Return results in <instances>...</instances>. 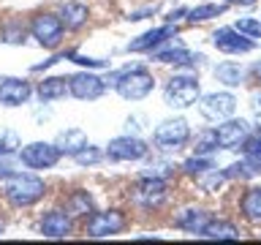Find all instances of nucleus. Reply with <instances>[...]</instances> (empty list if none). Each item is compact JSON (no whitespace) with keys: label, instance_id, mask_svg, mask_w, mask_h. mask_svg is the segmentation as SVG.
<instances>
[{"label":"nucleus","instance_id":"nucleus-1","mask_svg":"<svg viewBox=\"0 0 261 245\" xmlns=\"http://www.w3.org/2000/svg\"><path fill=\"white\" fill-rule=\"evenodd\" d=\"M106 85H112L125 101H142V98H147L152 93L155 79L147 68H142V65H125L122 71H114L112 77L106 79Z\"/></svg>","mask_w":261,"mask_h":245},{"label":"nucleus","instance_id":"nucleus-2","mask_svg":"<svg viewBox=\"0 0 261 245\" xmlns=\"http://www.w3.org/2000/svg\"><path fill=\"white\" fill-rule=\"evenodd\" d=\"M46 185L44 180L36 175H16V172H8L3 177V196L8 199V204L14 207H33L36 202L44 199Z\"/></svg>","mask_w":261,"mask_h":245},{"label":"nucleus","instance_id":"nucleus-3","mask_svg":"<svg viewBox=\"0 0 261 245\" xmlns=\"http://www.w3.org/2000/svg\"><path fill=\"white\" fill-rule=\"evenodd\" d=\"M199 79L196 77H171L166 82V87H163V98H166L169 106H174V109H188V106H193L199 101Z\"/></svg>","mask_w":261,"mask_h":245},{"label":"nucleus","instance_id":"nucleus-4","mask_svg":"<svg viewBox=\"0 0 261 245\" xmlns=\"http://www.w3.org/2000/svg\"><path fill=\"white\" fill-rule=\"evenodd\" d=\"M63 158V153L57 150L55 142H30L19 147V161L28 169H52Z\"/></svg>","mask_w":261,"mask_h":245},{"label":"nucleus","instance_id":"nucleus-5","mask_svg":"<svg viewBox=\"0 0 261 245\" xmlns=\"http://www.w3.org/2000/svg\"><path fill=\"white\" fill-rule=\"evenodd\" d=\"M125 229V215L120 210H101V212H90L85 232L93 240H103V237H114Z\"/></svg>","mask_w":261,"mask_h":245},{"label":"nucleus","instance_id":"nucleus-6","mask_svg":"<svg viewBox=\"0 0 261 245\" xmlns=\"http://www.w3.org/2000/svg\"><path fill=\"white\" fill-rule=\"evenodd\" d=\"M152 139L161 150H182L188 144V139H191V126H188V120H182V117L163 120L161 126L155 128Z\"/></svg>","mask_w":261,"mask_h":245},{"label":"nucleus","instance_id":"nucleus-7","mask_svg":"<svg viewBox=\"0 0 261 245\" xmlns=\"http://www.w3.org/2000/svg\"><path fill=\"white\" fill-rule=\"evenodd\" d=\"M63 19L57 14H38L30 22V36L44 49H55L63 41Z\"/></svg>","mask_w":261,"mask_h":245},{"label":"nucleus","instance_id":"nucleus-8","mask_svg":"<svg viewBox=\"0 0 261 245\" xmlns=\"http://www.w3.org/2000/svg\"><path fill=\"white\" fill-rule=\"evenodd\" d=\"M68 93L73 98H79V101H95V98H101L106 93V79L95 77L90 71H79L73 77H68Z\"/></svg>","mask_w":261,"mask_h":245},{"label":"nucleus","instance_id":"nucleus-9","mask_svg":"<svg viewBox=\"0 0 261 245\" xmlns=\"http://www.w3.org/2000/svg\"><path fill=\"white\" fill-rule=\"evenodd\" d=\"M237 109V98L231 93H210L199 101V112L201 117H207L212 122H220V120H228Z\"/></svg>","mask_w":261,"mask_h":245},{"label":"nucleus","instance_id":"nucleus-10","mask_svg":"<svg viewBox=\"0 0 261 245\" xmlns=\"http://www.w3.org/2000/svg\"><path fill=\"white\" fill-rule=\"evenodd\" d=\"M147 153H150V147H147L139 136H130V134L117 136L106 144V155H109L112 161H142Z\"/></svg>","mask_w":261,"mask_h":245},{"label":"nucleus","instance_id":"nucleus-11","mask_svg":"<svg viewBox=\"0 0 261 245\" xmlns=\"http://www.w3.org/2000/svg\"><path fill=\"white\" fill-rule=\"evenodd\" d=\"M212 44H215V49H220V52H226V55H245V52H253V49H256L253 38L242 36L237 28L215 30L212 33Z\"/></svg>","mask_w":261,"mask_h":245},{"label":"nucleus","instance_id":"nucleus-12","mask_svg":"<svg viewBox=\"0 0 261 245\" xmlns=\"http://www.w3.org/2000/svg\"><path fill=\"white\" fill-rule=\"evenodd\" d=\"M218 134V147L220 150H237V147H242V142L248 139L250 134V126L248 120H220V126L215 128Z\"/></svg>","mask_w":261,"mask_h":245},{"label":"nucleus","instance_id":"nucleus-13","mask_svg":"<svg viewBox=\"0 0 261 245\" xmlns=\"http://www.w3.org/2000/svg\"><path fill=\"white\" fill-rule=\"evenodd\" d=\"M166 199V180L163 177H147L134 188V202L142 207H158Z\"/></svg>","mask_w":261,"mask_h":245},{"label":"nucleus","instance_id":"nucleus-14","mask_svg":"<svg viewBox=\"0 0 261 245\" xmlns=\"http://www.w3.org/2000/svg\"><path fill=\"white\" fill-rule=\"evenodd\" d=\"M30 95H33V87H30L28 79H16V77L0 79V104L22 106V104H28Z\"/></svg>","mask_w":261,"mask_h":245},{"label":"nucleus","instance_id":"nucleus-15","mask_svg":"<svg viewBox=\"0 0 261 245\" xmlns=\"http://www.w3.org/2000/svg\"><path fill=\"white\" fill-rule=\"evenodd\" d=\"M71 215L65 210H49L44 218H41V234L46 240H65L71 234Z\"/></svg>","mask_w":261,"mask_h":245},{"label":"nucleus","instance_id":"nucleus-16","mask_svg":"<svg viewBox=\"0 0 261 245\" xmlns=\"http://www.w3.org/2000/svg\"><path fill=\"white\" fill-rule=\"evenodd\" d=\"M166 38H174V28H171V24L152 28V30H147V33H142L139 38L130 41V44H128V52H152V46L163 44Z\"/></svg>","mask_w":261,"mask_h":245},{"label":"nucleus","instance_id":"nucleus-17","mask_svg":"<svg viewBox=\"0 0 261 245\" xmlns=\"http://www.w3.org/2000/svg\"><path fill=\"white\" fill-rule=\"evenodd\" d=\"M207 224H210V212L207 210H196V207H188L174 218V226L182 229V232H191V234H201V229Z\"/></svg>","mask_w":261,"mask_h":245},{"label":"nucleus","instance_id":"nucleus-18","mask_svg":"<svg viewBox=\"0 0 261 245\" xmlns=\"http://www.w3.org/2000/svg\"><path fill=\"white\" fill-rule=\"evenodd\" d=\"M155 60H158V63H174V65H193V63H201L204 57L188 52L182 44H177V46L158 49V52H155Z\"/></svg>","mask_w":261,"mask_h":245},{"label":"nucleus","instance_id":"nucleus-19","mask_svg":"<svg viewBox=\"0 0 261 245\" xmlns=\"http://www.w3.org/2000/svg\"><path fill=\"white\" fill-rule=\"evenodd\" d=\"M38 98L41 101H60L68 95V77H46L44 82H38Z\"/></svg>","mask_w":261,"mask_h":245},{"label":"nucleus","instance_id":"nucleus-20","mask_svg":"<svg viewBox=\"0 0 261 245\" xmlns=\"http://www.w3.org/2000/svg\"><path fill=\"white\" fill-rule=\"evenodd\" d=\"M55 144H57V150H60L63 155H73V153H79L82 147L87 144V134L82 128H65V131L57 134Z\"/></svg>","mask_w":261,"mask_h":245},{"label":"nucleus","instance_id":"nucleus-21","mask_svg":"<svg viewBox=\"0 0 261 245\" xmlns=\"http://www.w3.org/2000/svg\"><path fill=\"white\" fill-rule=\"evenodd\" d=\"M201 237L204 240H240V229L228 220H212L201 229Z\"/></svg>","mask_w":261,"mask_h":245},{"label":"nucleus","instance_id":"nucleus-22","mask_svg":"<svg viewBox=\"0 0 261 245\" xmlns=\"http://www.w3.org/2000/svg\"><path fill=\"white\" fill-rule=\"evenodd\" d=\"M93 196L87 191H73L68 199H65V212H68L71 218H87L90 212H93Z\"/></svg>","mask_w":261,"mask_h":245},{"label":"nucleus","instance_id":"nucleus-23","mask_svg":"<svg viewBox=\"0 0 261 245\" xmlns=\"http://www.w3.org/2000/svg\"><path fill=\"white\" fill-rule=\"evenodd\" d=\"M60 19H63V28L65 30H79L87 24V6L82 3H65L63 11H60Z\"/></svg>","mask_w":261,"mask_h":245},{"label":"nucleus","instance_id":"nucleus-24","mask_svg":"<svg viewBox=\"0 0 261 245\" xmlns=\"http://www.w3.org/2000/svg\"><path fill=\"white\" fill-rule=\"evenodd\" d=\"M242 155L253 166V172L261 175V126H258L256 134H248V139L242 142Z\"/></svg>","mask_w":261,"mask_h":245},{"label":"nucleus","instance_id":"nucleus-25","mask_svg":"<svg viewBox=\"0 0 261 245\" xmlns=\"http://www.w3.org/2000/svg\"><path fill=\"white\" fill-rule=\"evenodd\" d=\"M215 79L223 82L226 87H240L242 79H245V71H242V65H237V63H220L215 68Z\"/></svg>","mask_w":261,"mask_h":245},{"label":"nucleus","instance_id":"nucleus-26","mask_svg":"<svg viewBox=\"0 0 261 245\" xmlns=\"http://www.w3.org/2000/svg\"><path fill=\"white\" fill-rule=\"evenodd\" d=\"M242 215L248 220H261V188H250L242 196Z\"/></svg>","mask_w":261,"mask_h":245},{"label":"nucleus","instance_id":"nucleus-27","mask_svg":"<svg viewBox=\"0 0 261 245\" xmlns=\"http://www.w3.org/2000/svg\"><path fill=\"white\" fill-rule=\"evenodd\" d=\"M103 155H106V150H101V147H95V144H85L79 153H73L71 158L79 163V166H95V163H101L103 161Z\"/></svg>","mask_w":261,"mask_h":245},{"label":"nucleus","instance_id":"nucleus-28","mask_svg":"<svg viewBox=\"0 0 261 245\" xmlns=\"http://www.w3.org/2000/svg\"><path fill=\"white\" fill-rule=\"evenodd\" d=\"M226 11V3H207V6H196L188 11V22H204L212 19V16H220Z\"/></svg>","mask_w":261,"mask_h":245},{"label":"nucleus","instance_id":"nucleus-29","mask_svg":"<svg viewBox=\"0 0 261 245\" xmlns=\"http://www.w3.org/2000/svg\"><path fill=\"white\" fill-rule=\"evenodd\" d=\"M182 169L191 177H201V175H207L210 169H215V163H212V158H207V155H193V158H188L182 163Z\"/></svg>","mask_w":261,"mask_h":245},{"label":"nucleus","instance_id":"nucleus-30","mask_svg":"<svg viewBox=\"0 0 261 245\" xmlns=\"http://www.w3.org/2000/svg\"><path fill=\"white\" fill-rule=\"evenodd\" d=\"M19 134L11 128H0V158H6V155L11 153H19Z\"/></svg>","mask_w":261,"mask_h":245},{"label":"nucleus","instance_id":"nucleus-31","mask_svg":"<svg viewBox=\"0 0 261 245\" xmlns=\"http://www.w3.org/2000/svg\"><path fill=\"white\" fill-rule=\"evenodd\" d=\"M196 155H210V153H215L218 150V134L215 131H201L199 136H196Z\"/></svg>","mask_w":261,"mask_h":245},{"label":"nucleus","instance_id":"nucleus-32","mask_svg":"<svg viewBox=\"0 0 261 245\" xmlns=\"http://www.w3.org/2000/svg\"><path fill=\"white\" fill-rule=\"evenodd\" d=\"M223 175H226V180H250V177H256V172H253V166L242 158V161L231 163V166H228Z\"/></svg>","mask_w":261,"mask_h":245},{"label":"nucleus","instance_id":"nucleus-33","mask_svg":"<svg viewBox=\"0 0 261 245\" xmlns=\"http://www.w3.org/2000/svg\"><path fill=\"white\" fill-rule=\"evenodd\" d=\"M223 180H226V175H218L215 169H210L207 175L199 177V185L204 188V191H218V188L223 185Z\"/></svg>","mask_w":261,"mask_h":245},{"label":"nucleus","instance_id":"nucleus-34","mask_svg":"<svg viewBox=\"0 0 261 245\" xmlns=\"http://www.w3.org/2000/svg\"><path fill=\"white\" fill-rule=\"evenodd\" d=\"M234 28L240 30L242 36H248V38H261V22L258 19H240Z\"/></svg>","mask_w":261,"mask_h":245},{"label":"nucleus","instance_id":"nucleus-35","mask_svg":"<svg viewBox=\"0 0 261 245\" xmlns=\"http://www.w3.org/2000/svg\"><path fill=\"white\" fill-rule=\"evenodd\" d=\"M3 41L6 44H22L24 41V28L22 24H6L3 28Z\"/></svg>","mask_w":261,"mask_h":245},{"label":"nucleus","instance_id":"nucleus-36","mask_svg":"<svg viewBox=\"0 0 261 245\" xmlns=\"http://www.w3.org/2000/svg\"><path fill=\"white\" fill-rule=\"evenodd\" d=\"M68 57L73 63H79V65H87V68H106V60H93V57H85V55H79V52H68Z\"/></svg>","mask_w":261,"mask_h":245},{"label":"nucleus","instance_id":"nucleus-37","mask_svg":"<svg viewBox=\"0 0 261 245\" xmlns=\"http://www.w3.org/2000/svg\"><path fill=\"white\" fill-rule=\"evenodd\" d=\"M250 109H253V114H256V120L261 122V93H256L250 98Z\"/></svg>","mask_w":261,"mask_h":245},{"label":"nucleus","instance_id":"nucleus-38","mask_svg":"<svg viewBox=\"0 0 261 245\" xmlns=\"http://www.w3.org/2000/svg\"><path fill=\"white\" fill-rule=\"evenodd\" d=\"M228 3H242V6H250V3H256V0H228Z\"/></svg>","mask_w":261,"mask_h":245},{"label":"nucleus","instance_id":"nucleus-39","mask_svg":"<svg viewBox=\"0 0 261 245\" xmlns=\"http://www.w3.org/2000/svg\"><path fill=\"white\" fill-rule=\"evenodd\" d=\"M253 74H256V77L261 79V63H256V65H253Z\"/></svg>","mask_w":261,"mask_h":245},{"label":"nucleus","instance_id":"nucleus-40","mask_svg":"<svg viewBox=\"0 0 261 245\" xmlns=\"http://www.w3.org/2000/svg\"><path fill=\"white\" fill-rule=\"evenodd\" d=\"M0 234H3V220H0Z\"/></svg>","mask_w":261,"mask_h":245}]
</instances>
